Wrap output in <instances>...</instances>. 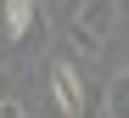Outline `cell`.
Here are the masks:
<instances>
[{
    "mask_svg": "<svg viewBox=\"0 0 129 118\" xmlns=\"http://www.w3.org/2000/svg\"><path fill=\"white\" fill-rule=\"evenodd\" d=\"M112 28H118V0H84L73 11V51L84 62H95L112 39Z\"/></svg>",
    "mask_w": 129,
    "mask_h": 118,
    "instance_id": "obj_1",
    "label": "cell"
},
{
    "mask_svg": "<svg viewBox=\"0 0 129 118\" xmlns=\"http://www.w3.org/2000/svg\"><path fill=\"white\" fill-rule=\"evenodd\" d=\"M51 101H56L62 118L84 112V79L73 73V62H51Z\"/></svg>",
    "mask_w": 129,
    "mask_h": 118,
    "instance_id": "obj_2",
    "label": "cell"
},
{
    "mask_svg": "<svg viewBox=\"0 0 129 118\" xmlns=\"http://www.w3.org/2000/svg\"><path fill=\"white\" fill-rule=\"evenodd\" d=\"M34 17H39L34 0H6V34H11V39H23V34L34 28Z\"/></svg>",
    "mask_w": 129,
    "mask_h": 118,
    "instance_id": "obj_3",
    "label": "cell"
},
{
    "mask_svg": "<svg viewBox=\"0 0 129 118\" xmlns=\"http://www.w3.org/2000/svg\"><path fill=\"white\" fill-rule=\"evenodd\" d=\"M107 112H112V118H129V67L112 79V90H107Z\"/></svg>",
    "mask_w": 129,
    "mask_h": 118,
    "instance_id": "obj_4",
    "label": "cell"
},
{
    "mask_svg": "<svg viewBox=\"0 0 129 118\" xmlns=\"http://www.w3.org/2000/svg\"><path fill=\"white\" fill-rule=\"evenodd\" d=\"M11 101V73H6V62H0V107Z\"/></svg>",
    "mask_w": 129,
    "mask_h": 118,
    "instance_id": "obj_5",
    "label": "cell"
},
{
    "mask_svg": "<svg viewBox=\"0 0 129 118\" xmlns=\"http://www.w3.org/2000/svg\"><path fill=\"white\" fill-rule=\"evenodd\" d=\"M0 118H28V112L17 107V101H6V107H0Z\"/></svg>",
    "mask_w": 129,
    "mask_h": 118,
    "instance_id": "obj_6",
    "label": "cell"
}]
</instances>
